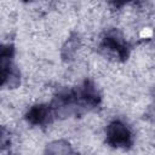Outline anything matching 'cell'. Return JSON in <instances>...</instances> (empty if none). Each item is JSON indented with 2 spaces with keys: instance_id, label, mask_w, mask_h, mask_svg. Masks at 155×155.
Here are the masks:
<instances>
[{
  "instance_id": "2",
  "label": "cell",
  "mask_w": 155,
  "mask_h": 155,
  "mask_svg": "<svg viewBox=\"0 0 155 155\" xmlns=\"http://www.w3.org/2000/svg\"><path fill=\"white\" fill-rule=\"evenodd\" d=\"M50 109L45 105H36L33 107L28 113V121H30L34 125H42L48 121L50 119Z\"/></svg>"
},
{
  "instance_id": "1",
  "label": "cell",
  "mask_w": 155,
  "mask_h": 155,
  "mask_svg": "<svg viewBox=\"0 0 155 155\" xmlns=\"http://www.w3.org/2000/svg\"><path fill=\"white\" fill-rule=\"evenodd\" d=\"M107 140L110 145L114 147H126L131 145L132 134L125 124L114 121L107 128Z\"/></svg>"
},
{
  "instance_id": "4",
  "label": "cell",
  "mask_w": 155,
  "mask_h": 155,
  "mask_svg": "<svg viewBox=\"0 0 155 155\" xmlns=\"http://www.w3.org/2000/svg\"><path fill=\"white\" fill-rule=\"evenodd\" d=\"M27 1H34V0H27Z\"/></svg>"
},
{
  "instance_id": "3",
  "label": "cell",
  "mask_w": 155,
  "mask_h": 155,
  "mask_svg": "<svg viewBox=\"0 0 155 155\" xmlns=\"http://www.w3.org/2000/svg\"><path fill=\"white\" fill-rule=\"evenodd\" d=\"M47 151H51V153H54V154H62V153H68L70 151V148H69V144L63 142V140H59V142H54L50 145V149H47Z\"/></svg>"
}]
</instances>
